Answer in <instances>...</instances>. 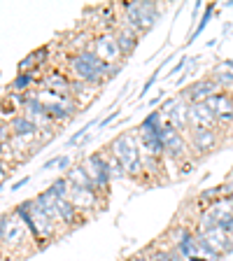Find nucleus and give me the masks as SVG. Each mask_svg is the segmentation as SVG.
<instances>
[{
  "mask_svg": "<svg viewBox=\"0 0 233 261\" xmlns=\"http://www.w3.org/2000/svg\"><path fill=\"white\" fill-rule=\"evenodd\" d=\"M121 65L124 63L108 65L105 61H100L96 54H93V49H84V51H80V54H75L70 59V68H72L77 80L96 84V87H100L103 82L112 80V77L121 70Z\"/></svg>",
  "mask_w": 233,
  "mask_h": 261,
  "instance_id": "nucleus-1",
  "label": "nucleus"
},
{
  "mask_svg": "<svg viewBox=\"0 0 233 261\" xmlns=\"http://www.w3.org/2000/svg\"><path fill=\"white\" fill-rule=\"evenodd\" d=\"M14 215L21 219L23 226H26L38 240H44V238H51V236H54V222L44 215L42 207L35 203V198L21 203V205H16Z\"/></svg>",
  "mask_w": 233,
  "mask_h": 261,
  "instance_id": "nucleus-2",
  "label": "nucleus"
},
{
  "mask_svg": "<svg viewBox=\"0 0 233 261\" xmlns=\"http://www.w3.org/2000/svg\"><path fill=\"white\" fill-rule=\"evenodd\" d=\"M110 152L117 156V161L124 166L126 175H138L142 170V154L138 149V140L131 133H121L112 140Z\"/></svg>",
  "mask_w": 233,
  "mask_h": 261,
  "instance_id": "nucleus-3",
  "label": "nucleus"
},
{
  "mask_svg": "<svg viewBox=\"0 0 233 261\" xmlns=\"http://www.w3.org/2000/svg\"><path fill=\"white\" fill-rule=\"evenodd\" d=\"M126 12V26H131L133 31L140 35V33L149 31V28L157 23L159 19V7L154 3H147V0H138V3H126L124 5Z\"/></svg>",
  "mask_w": 233,
  "mask_h": 261,
  "instance_id": "nucleus-4",
  "label": "nucleus"
},
{
  "mask_svg": "<svg viewBox=\"0 0 233 261\" xmlns=\"http://www.w3.org/2000/svg\"><path fill=\"white\" fill-rule=\"evenodd\" d=\"M87 173L89 177H91L93 187H96V191H105L110 187V182H112V177H110V163H108V156H103V154H93V156L87 159Z\"/></svg>",
  "mask_w": 233,
  "mask_h": 261,
  "instance_id": "nucleus-5",
  "label": "nucleus"
},
{
  "mask_svg": "<svg viewBox=\"0 0 233 261\" xmlns=\"http://www.w3.org/2000/svg\"><path fill=\"white\" fill-rule=\"evenodd\" d=\"M93 54H96L100 61H105L108 65H117V63L124 61L114 33H105V35H100V38L93 42Z\"/></svg>",
  "mask_w": 233,
  "mask_h": 261,
  "instance_id": "nucleus-6",
  "label": "nucleus"
},
{
  "mask_svg": "<svg viewBox=\"0 0 233 261\" xmlns=\"http://www.w3.org/2000/svg\"><path fill=\"white\" fill-rule=\"evenodd\" d=\"M0 224H3V245H7V247H16L28 231V228L23 226V222L16 217L14 212L3 215V217H0Z\"/></svg>",
  "mask_w": 233,
  "mask_h": 261,
  "instance_id": "nucleus-7",
  "label": "nucleus"
},
{
  "mask_svg": "<svg viewBox=\"0 0 233 261\" xmlns=\"http://www.w3.org/2000/svg\"><path fill=\"white\" fill-rule=\"evenodd\" d=\"M217 87L219 84L215 80H198V82H194L191 87H187L185 91L179 93V100H185V103H189V105L205 103L208 98L215 93V89Z\"/></svg>",
  "mask_w": 233,
  "mask_h": 261,
  "instance_id": "nucleus-8",
  "label": "nucleus"
},
{
  "mask_svg": "<svg viewBox=\"0 0 233 261\" xmlns=\"http://www.w3.org/2000/svg\"><path fill=\"white\" fill-rule=\"evenodd\" d=\"M208 110L215 114V119L217 121H233V98L228 93H212L210 98L205 100Z\"/></svg>",
  "mask_w": 233,
  "mask_h": 261,
  "instance_id": "nucleus-9",
  "label": "nucleus"
},
{
  "mask_svg": "<svg viewBox=\"0 0 233 261\" xmlns=\"http://www.w3.org/2000/svg\"><path fill=\"white\" fill-rule=\"evenodd\" d=\"M10 128H12V136L21 138V140H33L35 136H40V126L33 119H28L26 114L14 117V119L10 121Z\"/></svg>",
  "mask_w": 233,
  "mask_h": 261,
  "instance_id": "nucleus-10",
  "label": "nucleus"
},
{
  "mask_svg": "<svg viewBox=\"0 0 233 261\" xmlns=\"http://www.w3.org/2000/svg\"><path fill=\"white\" fill-rule=\"evenodd\" d=\"M191 145L196 152H210L217 147V133L212 128H194L191 130Z\"/></svg>",
  "mask_w": 233,
  "mask_h": 261,
  "instance_id": "nucleus-11",
  "label": "nucleus"
},
{
  "mask_svg": "<svg viewBox=\"0 0 233 261\" xmlns=\"http://www.w3.org/2000/svg\"><path fill=\"white\" fill-rule=\"evenodd\" d=\"M68 201L77 207V210H91L96 205V191L91 189H82V187L70 185V191H68Z\"/></svg>",
  "mask_w": 233,
  "mask_h": 261,
  "instance_id": "nucleus-12",
  "label": "nucleus"
},
{
  "mask_svg": "<svg viewBox=\"0 0 233 261\" xmlns=\"http://www.w3.org/2000/svg\"><path fill=\"white\" fill-rule=\"evenodd\" d=\"M189 121L196 128H212V124L217 119H215V114L208 110L205 103H196V105H189Z\"/></svg>",
  "mask_w": 233,
  "mask_h": 261,
  "instance_id": "nucleus-13",
  "label": "nucleus"
},
{
  "mask_svg": "<svg viewBox=\"0 0 233 261\" xmlns=\"http://www.w3.org/2000/svg\"><path fill=\"white\" fill-rule=\"evenodd\" d=\"M117 35V44H119V51H121V56H131L133 54V49H136V44H138V33L133 31L131 26H121V31L119 33H114Z\"/></svg>",
  "mask_w": 233,
  "mask_h": 261,
  "instance_id": "nucleus-14",
  "label": "nucleus"
},
{
  "mask_svg": "<svg viewBox=\"0 0 233 261\" xmlns=\"http://www.w3.org/2000/svg\"><path fill=\"white\" fill-rule=\"evenodd\" d=\"M35 203H38L40 207H42V212L47 215L51 222H61V217H59V198H56L51 191H42V194H38V198H35Z\"/></svg>",
  "mask_w": 233,
  "mask_h": 261,
  "instance_id": "nucleus-15",
  "label": "nucleus"
},
{
  "mask_svg": "<svg viewBox=\"0 0 233 261\" xmlns=\"http://www.w3.org/2000/svg\"><path fill=\"white\" fill-rule=\"evenodd\" d=\"M42 87L47 89V91L56 93V96H65V93H70L72 82H68L63 75L54 72V75H47V77H44V80H42Z\"/></svg>",
  "mask_w": 233,
  "mask_h": 261,
  "instance_id": "nucleus-16",
  "label": "nucleus"
},
{
  "mask_svg": "<svg viewBox=\"0 0 233 261\" xmlns=\"http://www.w3.org/2000/svg\"><path fill=\"white\" fill-rule=\"evenodd\" d=\"M168 121L175 126V130H179V133L185 136L187 128L191 126V121H189V103H185V100H182V103L175 108V112L168 117Z\"/></svg>",
  "mask_w": 233,
  "mask_h": 261,
  "instance_id": "nucleus-17",
  "label": "nucleus"
},
{
  "mask_svg": "<svg viewBox=\"0 0 233 261\" xmlns=\"http://www.w3.org/2000/svg\"><path fill=\"white\" fill-rule=\"evenodd\" d=\"M65 179H68L70 185H75V187H82V189L96 191V187H93V182H91V177H89V173H87L84 166H75V168L65 170Z\"/></svg>",
  "mask_w": 233,
  "mask_h": 261,
  "instance_id": "nucleus-18",
  "label": "nucleus"
},
{
  "mask_svg": "<svg viewBox=\"0 0 233 261\" xmlns=\"http://www.w3.org/2000/svg\"><path fill=\"white\" fill-rule=\"evenodd\" d=\"M59 217L65 226H75L77 219H80V210L68 198H59Z\"/></svg>",
  "mask_w": 233,
  "mask_h": 261,
  "instance_id": "nucleus-19",
  "label": "nucleus"
},
{
  "mask_svg": "<svg viewBox=\"0 0 233 261\" xmlns=\"http://www.w3.org/2000/svg\"><path fill=\"white\" fill-rule=\"evenodd\" d=\"M212 80L217 82V84H222V87H228V84H233V65H231V61H226V63H219L217 68H215V75H212Z\"/></svg>",
  "mask_w": 233,
  "mask_h": 261,
  "instance_id": "nucleus-20",
  "label": "nucleus"
},
{
  "mask_svg": "<svg viewBox=\"0 0 233 261\" xmlns=\"http://www.w3.org/2000/svg\"><path fill=\"white\" fill-rule=\"evenodd\" d=\"M31 84H33V72H19V75H16V80L10 84V91L23 93L28 87H31Z\"/></svg>",
  "mask_w": 233,
  "mask_h": 261,
  "instance_id": "nucleus-21",
  "label": "nucleus"
},
{
  "mask_svg": "<svg viewBox=\"0 0 233 261\" xmlns=\"http://www.w3.org/2000/svg\"><path fill=\"white\" fill-rule=\"evenodd\" d=\"M163 124H166V121H163V114L161 112H152L149 117H145V119H142L140 130H159Z\"/></svg>",
  "mask_w": 233,
  "mask_h": 261,
  "instance_id": "nucleus-22",
  "label": "nucleus"
},
{
  "mask_svg": "<svg viewBox=\"0 0 233 261\" xmlns=\"http://www.w3.org/2000/svg\"><path fill=\"white\" fill-rule=\"evenodd\" d=\"M49 191H51L56 198H68V191H70V182H68V179H65V175H63V177H59V179H54V182H51Z\"/></svg>",
  "mask_w": 233,
  "mask_h": 261,
  "instance_id": "nucleus-23",
  "label": "nucleus"
},
{
  "mask_svg": "<svg viewBox=\"0 0 233 261\" xmlns=\"http://www.w3.org/2000/svg\"><path fill=\"white\" fill-rule=\"evenodd\" d=\"M108 163H110V177H112V179H121V177H126L124 166H121V163L117 161V156H114V154H110V156H108Z\"/></svg>",
  "mask_w": 233,
  "mask_h": 261,
  "instance_id": "nucleus-24",
  "label": "nucleus"
},
{
  "mask_svg": "<svg viewBox=\"0 0 233 261\" xmlns=\"http://www.w3.org/2000/svg\"><path fill=\"white\" fill-rule=\"evenodd\" d=\"M93 126H96V121H89V124H84V126H82V128L75 133V136H72L70 140H68V145H77V142H82V140H84V138H87L89 128H93Z\"/></svg>",
  "mask_w": 233,
  "mask_h": 261,
  "instance_id": "nucleus-25",
  "label": "nucleus"
},
{
  "mask_svg": "<svg viewBox=\"0 0 233 261\" xmlns=\"http://www.w3.org/2000/svg\"><path fill=\"white\" fill-rule=\"evenodd\" d=\"M212 12H215V5H208V12H205V14H203L201 23H198V26H196V28H194V33H191V40H194V38H196V35H198V33H201V31H203V28H205V26H208V23H210V16H212ZM191 40H189V42H191Z\"/></svg>",
  "mask_w": 233,
  "mask_h": 261,
  "instance_id": "nucleus-26",
  "label": "nucleus"
},
{
  "mask_svg": "<svg viewBox=\"0 0 233 261\" xmlns=\"http://www.w3.org/2000/svg\"><path fill=\"white\" fill-rule=\"evenodd\" d=\"M38 65V61H35V56H26V59L19 63V72H31V68H35Z\"/></svg>",
  "mask_w": 233,
  "mask_h": 261,
  "instance_id": "nucleus-27",
  "label": "nucleus"
},
{
  "mask_svg": "<svg viewBox=\"0 0 233 261\" xmlns=\"http://www.w3.org/2000/svg\"><path fill=\"white\" fill-rule=\"evenodd\" d=\"M222 194H224V187H215V189H210V191H203L201 201H215V198L222 196Z\"/></svg>",
  "mask_w": 233,
  "mask_h": 261,
  "instance_id": "nucleus-28",
  "label": "nucleus"
},
{
  "mask_svg": "<svg viewBox=\"0 0 233 261\" xmlns=\"http://www.w3.org/2000/svg\"><path fill=\"white\" fill-rule=\"evenodd\" d=\"M56 168H59V170L70 168V156H59V159H56Z\"/></svg>",
  "mask_w": 233,
  "mask_h": 261,
  "instance_id": "nucleus-29",
  "label": "nucleus"
},
{
  "mask_svg": "<svg viewBox=\"0 0 233 261\" xmlns=\"http://www.w3.org/2000/svg\"><path fill=\"white\" fill-rule=\"evenodd\" d=\"M168 261H187V259L177 252V247H173V250H168Z\"/></svg>",
  "mask_w": 233,
  "mask_h": 261,
  "instance_id": "nucleus-30",
  "label": "nucleus"
},
{
  "mask_svg": "<svg viewBox=\"0 0 233 261\" xmlns=\"http://www.w3.org/2000/svg\"><path fill=\"white\" fill-rule=\"evenodd\" d=\"M149 259L152 261H168V252H154Z\"/></svg>",
  "mask_w": 233,
  "mask_h": 261,
  "instance_id": "nucleus-31",
  "label": "nucleus"
},
{
  "mask_svg": "<svg viewBox=\"0 0 233 261\" xmlns=\"http://www.w3.org/2000/svg\"><path fill=\"white\" fill-rule=\"evenodd\" d=\"M157 75H159V72H157ZM157 75H152V77H149V80H147V84H145V87H142L140 96H145V93H147V91H149V87H152L154 82H157Z\"/></svg>",
  "mask_w": 233,
  "mask_h": 261,
  "instance_id": "nucleus-32",
  "label": "nucleus"
},
{
  "mask_svg": "<svg viewBox=\"0 0 233 261\" xmlns=\"http://www.w3.org/2000/svg\"><path fill=\"white\" fill-rule=\"evenodd\" d=\"M28 179H31V177H21L19 182H14V185H12V191H19L21 187H26V185H28Z\"/></svg>",
  "mask_w": 233,
  "mask_h": 261,
  "instance_id": "nucleus-33",
  "label": "nucleus"
},
{
  "mask_svg": "<svg viewBox=\"0 0 233 261\" xmlns=\"http://www.w3.org/2000/svg\"><path fill=\"white\" fill-rule=\"evenodd\" d=\"M117 114H119V112H117V110H114L112 114H108V117H105V119L100 121V126H108V124H110V121H112V119H117Z\"/></svg>",
  "mask_w": 233,
  "mask_h": 261,
  "instance_id": "nucleus-34",
  "label": "nucleus"
},
{
  "mask_svg": "<svg viewBox=\"0 0 233 261\" xmlns=\"http://www.w3.org/2000/svg\"><path fill=\"white\" fill-rule=\"evenodd\" d=\"M54 166H56V159H49V161L42 166V170H49V168H54Z\"/></svg>",
  "mask_w": 233,
  "mask_h": 261,
  "instance_id": "nucleus-35",
  "label": "nucleus"
},
{
  "mask_svg": "<svg viewBox=\"0 0 233 261\" xmlns=\"http://www.w3.org/2000/svg\"><path fill=\"white\" fill-rule=\"evenodd\" d=\"M131 261H152L149 256H136V259H131Z\"/></svg>",
  "mask_w": 233,
  "mask_h": 261,
  "instance_id": "nucleus-36",
  "label": "nucleus"
},
{
  "mask_svg": "<svg viewBox=\"0 0 233 261\" xmlns=\"http://www.w3.org/2000/svg\"><path fill=\"white\" fill-rule=\"evenodd\" d=\"M0 247H3V224H0Z\"/></svg>",
  "mask_w": 233,
  "mask_h": 261,
  "instance_id": "nucleus-37",
  "label": "nucleus"
},
{
  "mask_svg": "<svg viewBox=\"0 0 233 261\" xmlns=\"http://www.w3.org/2000/svg\"><path fill=\"white\" fill-rule=\"evenodd\" d=\"M231 65H233V61H231Z\"/></svg>",
  "mask_w": 233,
  "mask_h": 261,
  "instance_id": "nucleus-38",
  "label": "nucleus"
}]
</instances>
